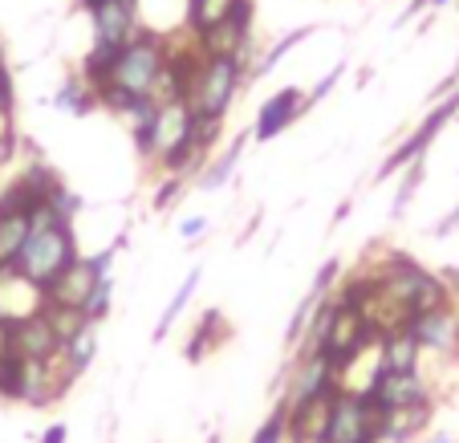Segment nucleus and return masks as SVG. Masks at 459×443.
Segmentation results:
<instances>
[{"label":"nucleus","instance_id":"obj_21","mask_svg":"<svg viewBox=\"0 0 459 443\" xmlns=\"http://www.w3.org/2000/svg\"><path fill=\"white\" fill-rule=\"evenodd\" d=\"M244 0H187V13H183V29H191V33L200 37L208 33L212 25H220V21H228L236 9H240Z\"/></svg>","mask_w":459,"mask_h":443},{"label":"nucleus","instance_id":"obj_34","mask_svg":"<svg viewBox=\"0 0 459 443\" xmlns=\"http://www.w3.org/2000/svg\"><path fill=\"white\" fill-rule=\"evenodd\" d=\"M37 443H70V427L65 423H53V427H45V435Z\"/></svg>","mask_w":459,"mask_h":443},{"label":"nucleus","instance_id":"obj_24","mask_svg":"<svg viewBox=\"0 0 459 443\" xmlns=\"http://www.w3.org/2000/svg\"><path fill=\"white\" fill-rule=\"evenodd\" d=\"M309 37H313V25H305V29H293V33H285V37H281L277 45H273L269 53H264V57L256 61V65H252V74H256V78H264V74H273V70H277V65H281V61H285L289 53H293V49H297V45H301V41H309Z\"/></svg>","mask_w":459,"mask_h":443},{"label":"nucleus","instance_id":"obj_33","mask_svg":"<svg viewBox=\"0 0 459 443\" xmlns=\"http://www.w3.org/2000/svg\"><path fill=\"white\" fill-rule=\"evenodd\" d=\"M204 232H208V216H191V220H183V224H179L183 240H200Z\"/></svg>","mask_w":459,"mask_h":443},{"label":"nucleus","instance_id":"obj_19","mask_svg":"<svg viewBox=\"0 0 459 443\" xmlns=\"http://www.w3.org/2000/svg\"><path fill=\"white\" fill-rule=\"evenodd\" d=\"M248 139H252V135H236L232 147H224L208 167H204L200 179H195V183H200V192H220V187L232 179L236 167H240V159H244V147H248Z\"/></svg>","mask_w":459,"mask_h":443},{"label":"nucleus","instance_id":"obj_28","mask_svg":"<svg viewBox=\"0 0 459 443\" xmlns=\"http://www.w3.org/2000/svg\"><path fill=\"white\" fill-rule=\"evenodd\" d=\"M110 297H114V277H106L102 285L94 289V293H90V301H86V322H102L106 313H110Z\"/></svg>","mask_w":459,"mask_h":443},{"label":"nucleus","instance_id":"obj_38","mask_svg":"<svg viewBox=\"0 0 459 443\" xmlns=\"http://www.w3.org/2000/svg\"><path fill=\"white\" fill-rule=\"evenodd\" d=\"M78 4H82V9L90 13V9H94V4H98V0H78Z\"/></svg>","mask_w":459,"mask_h":443},{"label":"nucleus","instance_id":"obj_11","mask_svg":"<svg viewBox=\"0 0 459 443\" xmlns=\"http://www.w3.org/2000/svg\"><path fill=\"white\" fill-rule=\"evenodd\" d=\"M455 114H459V94H451L447 102H443V106H435V110L427 114L423 122H419V126H415V135H411V139L403 143L399 151H390V155H386V163H382V171H378V179H386V175H390V171H399V167L419 163V159L427 155V147H431V143H435V135H439L443 126H447V122L455 118Z\"/></svg>","mask_w":459,"mask_h":443},{"label":"nucleus","instance_id":"obj_32","mask_svg":"<svg viewBox=\"0 0 459 443\" xmlns=\"http://www.w3.org/2000/svg\"><path fill=\"white\" fill-rule=\"evenodd\" d=\"M183 192V175H171L167 183H159V192H155V208L163 212V208H171L175 204V195Z\"/></svg>","mask_w":459,"mask_h":443},{"label":"nucleus","instance_id":"obj_13","mask_svg":"<svg viewBox=\"0 0 459 443\" xmlns=\"http://www.w3.org/2000/svg\"><path fill=\"white\" fill-rule=\"evenodd\" d=\"M305 110H309V98H305V90H297V86L277 90V94L264 98V106L256 110V122H252V139H256V143L277 139V135H285Z\"/></svg>","mask_w":459,"mask_h":443},{"label":"nucleus","instance_id":"obj_1","mask_svg":"<svg viewBox=\"0 0 459 443\" xmlns=\"http://www.w3.org/2000/svg\"><path fill=\"white\" fill-rule=\"evenodd\" d=\"M134 147L151 167L167 175H183V179L208 159V151L195 143V110L187 106V98L159 106L147 131L134 135Z\"/></svg>","mask_w":459,"mask_h":443},{"label":"nucleus","instance_id":"obj_30","mask_svg":"<svg viewBox=\"0 0 459 443\" xmlns=\"http://www.w3.org/2000/svg\"><path fill=\"white\" fill-rule=\"evenodd\" d=\"M13 102H17V86H13V70L0 61V114H13Z\"/></svg>","mask_w":459,"mask_h":443},{"label":"nucleus","instance_id":"obj_5","mask_svg":"<svg viewBox=\"0 0 459 443\" xmlns=\"http://www.w3.org/2000/svg\"><path fill=\"white\" fill-rule=\"evenodd\" d=\"M325 443H382V411L366 399V391H342L338 387Z\"/></svg>","mask_w":459,"mask_h":443},{"label":"nucleus","instance_id":"obj_18","mask_svg":"<svg viewBox=\"0 0 459 443\" xmlns=\"http://www.w3.org/2000/svg\"><path fill=\"white\" fill-rule=\"evenodd\" d=\"M431 419V403H419V407H403V411H382V443H407Z\"/></svg>","mask_w":459,"mask_h":443},{"label":"nucleus","instance_id":"obj_16","mask_svg":"<svg viewBox=\"0 0 459 443\" xmlns=\"http://www.w3.org/2000/svg\"><path fill=\"white\" fill-rule=\"evenodd\" d=\"M374 354H378V370L407 374V370H419L423 346L415 342V334L411 330H399V334H386V338L374 342Z\"/></svg>","mask_w":459,"mask_h":443},{"label":"nucleus","instance_id":"obj_8","mask_svg":"<svg viewBox=\"0 0 459 443\" xmlns=\"http://www.w3.org/2000/svg\"><path fill=\"white\" fill-rule=\"evenodd\" d=\"M252 17H256V4L244 0L228 21H220L208 33H200V53L204 57H248L252 61Z\"/></svg>","mask_w":459,"mask_h":443},{"label":"nucleus","instance_id":"obj_3","mask_svg":"<svg viewBox=\"0 0 459 443\" xmlns=\"http://www.w3.org/2000/svg\"><path fill=\"white\" fill-rule=\"evenodd\" d=\"M163 65H167V33L143 25L139 37H130L114 53L110 70H106L102 86H98V102H110V98H151Z\"/></svg>","mask_w":459,"mask_h":443},{"label":"nucleus","instance_id":"obj_39","mask_svg":"<svg viewBox=\"0 0 459 443\" xmlns=\"http://www.w3.org/2000/svg\"><path fill=\"white\" fill-rule=\"evenodd\" d=\"M0 326H4V313H0Z\"/></svg>","mask_w":459,"mask_h":443},{"label":"nucleus","instance_id":"obj_14","mask_svg":"<svg viewBox=\"0 0 459 443\" xmlns=\"http://www.w3.org/2000/svg\"><path fill=\"white\" fill-rule=\"evenodd\" d=\"M411 334L431 354H455L459 350V301H447L439 309H427L411 322Z\"/></svg>","mask_w":459,"mask_h":443},{"label":"nucleus","instance_id":"obj_25","mask_svg":"<svg viewBox=\"0 0 459 443\" xmlns=\"http://www.w3.org/2000/svg\"><path fill=\"white\" fill-rule=\"evenodd\" d=\"M21 387H25V358L0 350V399H21Z\"/></svg>","mask_w":459,"mask_h":443},{"label":"nucleus","instance_id":"obj_31","mask_svg":"<svg viewBox=\"0 0 459 443\" xmlns=\"http://www.w3.org/2000/svg\"><path fill=\"white\" fill-rule=\"evenodd\" d=\"M342 74H346V65H333V70H330V74H325V78H321V82H317V86H313V90H305V98H309V106H317V102H321V98L330 94V90H333V86H338V78H342Z\"/></svg>","mask_w":459,"mask_h":443},{"label":"nucleus","instance_id":"obj_17","mask_svg":"<svg viewBox=\"0 0 459 443\" xmlns=\"http://www.w3.org/2000/svg\"><path fill=\"white\" fill-rule=\"evenodd\" d=\"M53 106H57V114H70V118H86V114H94L98 106V90L90 86L82 74H70V78L57 86V94H53Z\"/></svg>","mask_w":459,"mask_h":443},{"label":"nucleus","instance_id":"obj_10","mask_svg":"<svg viewBox=\"0 0 459 443\" xmlns=\"http://www.w3.org/2000/svg\"><path fill=\"white\" fill-rule=\"evenodd\" d=\"M342 387V374L330 358L321 350H305L301 358L293 362L289 370V391H285V403H305V399H317V395H330Z\"/></svg>","mask_w":459,"mask_h":443},{"label":"nucleus","instance_id":"obj_20","mask_svg":"<svg viewBox=\"0 0 459 443\" xmlns=\"http://www.w3.org/2000/svg\"><path fill=\"white\" fill-rule=\"evenodd\" d=\"M29 240V216L25 212H0V273L17 265L21 248Z\"/></svg>","mask_w":459,"mask_h":443},{"label":"nucleus","instance_id":"obj_7","mask_svg":"<svg viewBox=\"0 0 459 443\" xmlns=\"http://www.w3.org/2000/svg\"><path fill=\"white\" fill-rule=\"evenodd\" d=\"M362 391H366V399H370L378 411H403V407L431 403V387L423 383V374H419V370L394 374V370H378V362H374L370 383H366Z\"/></svg>","mask_w":459,"mask_h":443},{"label":"nucleus","instance_id":"obj_27","mask_svg":"<svg viewBox=\"0 0 459 443\" xmlns=\"http://www.w3.org/2000/svg\"><path fill=\"white\" fill-rule=\"evenodd\" d=\"M285 439H289V415H285V403H281V407L260 423V431L252 435V443H285Z\"/></svg>","mask_w":459,"mask_h":443},{"label":"nucleus","instance_id":"obj_9","mask_svg":"<svg viewBox=\"0 0 459 443\" xmlns=\"http://www.w3.org/2000/svg\"><path fill=\"white\" fill-rule=\"evenodd\" d=\"M4 350H13L25 362H45V358L61 354V338L53 334L49 317L33 313V317H17V322H4Z\"/></svg>","mask_w":459,"mask_h":443},{"label":"nucleus","instance_id":"obj_36","mask_svg":"<svg viewBox=\"0 0 459 443\" xmlns=\"http://www.w3.org/2000/svg\"><path fill=\"white\" fill-rule=\"evenodd\" d=\"M427 443H455V439L447 431H435V435H427Z\"/></svg>","mask_w":459,"mask_h":443},{"label":"nucleus","instance_id":"obj_37","mask_svg":"<svg viewBox=\"0 0 459 443\" xmlns=\"http://www.w3.org/2000/svg\"><path fill=\"white\" fill-rule=\"evenodd\" d=\"M427 4H431V9H447L451 0H427Z\"/></svg>","mask_w":459,"mask_h":443},{"label":"nucleus","instance_id":"obj_4","mask_svg":"<svg viewBox=\"0 0 459 443\" xmlns=\"http://www.w3.org/2000/svg\"><path fill=\"white\" fill-rule=\"evenodd\" d=\"M248 57H204L200 70L187 82V106L195 110V118L224 122L232 102L240 98V90L248 86Z\"/></svg>","mask_w":459,"mask_h":443},{"label":"nucleus","instance_id":"obj_26","mask_svg":"<svg viewBox=\"0 0 459 443\" xmlns=\"http://www.w3.org/2000/svg\"><path fill=\"white\" fill-rule=\"evenodd\" d=\"M419 179H423V159H419V163H411V167H407V175H403V183H399V195H394V208H390V216H394V220H403V216H407V208H411V195L419 192Z\"/></svg>","mask_w":459,"mask_h":443},{"label":"nucleus","instance_id":"obj_2","mask_svg":"<svg viewBox=\"0 0 459 443\" xmlns=\"http://www.w3.org/2000/svg\"><path fill=\"white\" fill-rule=\"evenodd\" d=\"M78 256H82V252H78L74 224L57 220L49 204H41V208L29 216V240H25V248H21L13 273H17V277H25L29 285H37V289H49L61 273L78 261Z\"/></svg>","mask_w":459,"mask_h":443},{"label":"nucleus","instance_id":"obj_29","mask_svg":"<svg viewBox=\"0 0 459 443\" xmlns=\"http://www.w3.org/2000/svg\"><path fill=\"white\" fill-rule=\"evenodd\" d=\"M17 151V126H13V114H0V167L13 159Z\"/></svg>","mask_w":459,"mask_h":443},{"label":"nucleus","instance_id":"obj_22","mask_svg":"<svg viewBox=\"0 0 459 443\" xmlns=\"http://www.w3.org/2000/svg\"><path fill=\"white\" fill-rule=\"evenodd\" d=\"M61 358L70 362L74 374L90 370V362L98 358V322H86L78 334H74V338L61 342Z\"/></svg>","mask_w":459,"mask_h":443},{"label":"nucleus","instance_id":"obj_35","mask_svg":"<svg viewBox=\"0 0 459 443\" xmlns=\"http://www.w3.org/2000/svg\"><path fill=\"white\" fill-rule=\"evenodd\" d=\"M439 277H443V285H447L451 301H459V269H447V273H439Z\"/></svg>","mask_w":459,"mask_h":443},{"label":"nucleus","instance_id":"obj_6","mask_svg":"<svg viewBox=\"0 0 459 443\" xmlns=\"http://www.w3.org/2000/svg\"><path fill=\"white\" fill-rule=\"evenodd\" d=\"M143 29V17H139V0H98L94 9H90V33H94V53H114L130 41V37H139Z\"/></svg>","mask_w":459,"mask_h":443},{"label":"nucleus","instance_id":"obj_23","mask_svg":"<svg viewBox=\"0 0 459 443\" xmlns=\"http://www.w3.org/2000/svg\"><path fill=\"white\" fill-rule=\"evenodd\" d=\"M200 277L204 273L200 269H191L187 277H183V285L175 289V297H171V305H167L163 309V317H159V326H155V338H167V330H171L175 322H179V313L187 309V301H191V293H195V289H200Z\"/></svg>","mask_w":459,"mask_h":443},{"label":"nucleus","instance_id":"obj_12","mask_svg":"<svg viewBox=\"0 0 459 443\" xmlns=\"http://www.w3.org/2000/svg\"><path fill=\"white\" fill-rule=\"evenodd\" d=\"M110 273L98 269V256H78L70 269L61 273L49 289H45V305H65V309H86L90 293H94Z\"/></svg>","mask_w":459,"mask_h":443},{"label":"nucleus","instance_id":"obj_15","mask_svg":"<svg viewBox=\"0 0 459 443\" xmlns=\"http://www.w3.org/2000/svg\"><path fill=\"white\" fill-rule=\"evenodd\" d=\"M333 395H317L305 403H285L289 415V439L293 443H325V427H330V411H333Z\"/></svg>","mask_w":459,"mask_h":443}]
</instances>
